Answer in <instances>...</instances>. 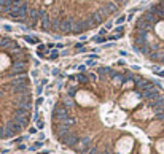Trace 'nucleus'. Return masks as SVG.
I'll list each match as a JSON object with an SVG mask.
<instances>
[{
    "instance_id": "10",
    "label": "nucleus",
    "mask_w": 164,
    "mask_h": 154,
    "mask_svg": "<svg viewBox=\"0 0 164 154\" xmlns=\"http://www.w3.org/2000/svg\"><path fill=\"white\" fill-rule=\"evenodd\" d=\"M112 81H113V84H116V86H123V84L126 83V76L115 71V73L112 75Z\"/></svg>"
},
{
    "instance_id": "29",
    "label": "nucleus",
    "mask_w": 164,
    "mask_h": 154,
    "mask_svg": "<svg viewBox=\"0 0 164 154\" xmlns=\"http://www.w3.org/2000/svg\"><path fill=\"white\" fill-rule=\"evenodd\" d=\"M86 65H88V67H96V62H94V60H91V59H89V60L86 62Z\"/></svg>"
},
{
    "instance_id": "27",
    "label": "nucleus",
    "mask_w": 164,
    "mask_h": 154,
    "mask_svg": "<svg viewBox=\"0 0 164 154\" xmlns=\"http://www.w3.org/2000/svg\"><path fill=\"white\" fill-rule=\"evenodd\" d=\"M88 78H89V81H96V79H97V75L89 71V73H88Z\"/></svg>"
},
{
    "instance_id": "38",
    "label": "nucleus",
    "mask_w": 164,
    "mask_h": 154,
    "mask_svg": "<svg viewBox=\"0 0 164 154\" xmlns=\"http://www.w3.org/2000/svg\"><path fill=\"white\" fill-rule=\"evenodd\" d=\"M115 2H116V3H121V5H126L127 0H115Z\"/></svg>"
},
{
    "instance_id": "8",
    "label": "nucleus",
    "mask_w": 164,
    "mask_h": 154,
    "mask_svg": "<svg viewBox=\"0 0 164 154\" xmlns=\"http://www.w3.org/2000/svg\"><path fill=\"white\" fill-rule=\"evenodd\" d=\"M40 29L45 32H51V16L46 14L40 19Z\"/></svg>"
},
{
    "instance_id": "24",
    "label": "nucleus",
    "mask_w": 164,
    "mask_h": 154,
    "mask_svg": "<svg viewBox=\"0 0 164 154\" xmlns=\"http://www.w3.org/2000/svg\"><path fill=\"white\" fill-rule=\"evenodd\" d=\"M93 40H94L96 43H104V41H107V38H105V37H102V35H97V37H94Z\"/></svg>"
},
{
    "instance_id": "14",
    "label": "nucleus",
    "mask_w": 164,
    "mask_h": 154,
    "mask_svg": "<svg viewBox=\"0 0 164 154\" xmlns=\"http://www.w3.org/2000/svg\"><path fill=\"white\" fill-rule=\"evenodd\" d=\"M11 43H13V40L11 38H8V37H2L0 38V48L2 49H8L11 46Z\"/></svg>"
},
{
    "instance_id": "42",
    "label": "nucleus",
    "mask_w": 164,
    "mask_h": 154,
    "mask_svg": "<svg viewBox=\"0 0 164 154\" xmlns=\"http://www.w3.org/2000/svg\"><path fill=\"white\" fill-rule=\"evenodd\" d=\"M5 2H6V0H0V6H3V5H5Z\"/></svg>"
},
{
    "instance_id": "17",
    "label": "nucleus",
    "mask_w": 164,
    "mask_h": 154,
    "mask_svg": "<svg viewBox=\"0 0 164 154\" xmlns=\"http://www.w3.org/2000/svg\"><path fill=\"white\" fill-rule=\"evenodd\" d=\"M62 105L65 106V108H72V106L75 105V102H73V98H72V97H65V98H64V103H62Z\"/></svg>"
},
{
    "instance_id": "44",
    "label": "nucleus",
    "mask_w": 164,
    "mask_h": 154,
    "mask_svg": "<svg viewBox=\"0 0 164 154\" xmlns=\"http://www.w3.org/2000/svg\"><path fill=\"white\" fill-rule=\"evenodd\" d=\"M0 151H2V149H0Z\"/></svg>"
},
{
    "instance_id": "36",
    "label": "nucleus",
    "mask_w": 164,
    "mask_h": 154,
    "mask_svg": "<svg viewBox=\"0 0 164 154\" xmlns=\"http://www.w3.org/2000/svg\"><path fill=\"white\" fill-rule=\"evenodd\" d=\"M42 90H43V87H42V84H40V86L37 87V90H35V92H37V94L40 95V94H42Z\"/></svg>"
},
{
    "instance_id": "25",
    "label": "nucleus",
    "mask_w": 164,
    "mask_h": 154,
    "mask_svg": "<svg viewBox=\"0 0 164 154\" xmlns=\"http://www.w3.org/2000/svg\"><path fill=\"white\" fill-rule=\"evenodd\" d=\"M37 129H40V130L45 129V121H43V119H38V121H37Z\"/></svg>"
},
{
    "instance_id": "21",
    "label": "nucleus",
    "mask_w": 164,
    "mask_h": 154,
    "mask_svg": "<svg viewBox=\"0 0 164 154\" xmlns=\"http://www.w3.org/2000/svg\"><path fill=\"white\" fill-rule=\"evenodd\" d=\"M24 40L27 41V43H30V44H37L40 40L38 38H35V37H27V35H26V37H24Z\"/></svg>"
},
{
    "instance_id": "43",
    "label": "nucleus",
    "mask_w": 164,
    "mask_h": 154,
    "mask_svg": "<svg viewBox=\"0 0 164 154\" xmlns=\"http://www.w3.org/2000/svg\"><path fill=\"white\" fill-rule=\"evenodd\" d=\"M2 95H3V90H2V89H0V97H2Z\"/></svg>"
},
{
    "instance_id": "15",
    "label": "nucleus",
    "mask_w": 164,
    "mask_h": 154,
    "mask_svg": "<svg viewBox=\"0 0 164 154\" xmlns=\"http://www.w3.org/2000/svg\"><path fill=\"white\" fill-rule=\"evenodd\" d=\"M97 73L101 75V76H104L105 73H108V75L112 76V75L115 73V70H113V68H110V67H99V68H97Z\"/></svg>"
},
{
    "instance_id": "41",
    "label": "nucleus",
    "mask_w": 164,
    "mask_h": 154,
    "mask_svg": "<svg viewBox=\"0 0 164 154\" xmlns=\"http://www.w3.org/2000/svg\"><path fill=\"white\" fill-rule=\"evenodd\" d=\"M158 76H161V78H164V70H162V71H158Z\"/></svg>"
},
{
    "instance_id": "32",
    "label": "nucleus",
    "mask_w": 164,
    "mask_h": 154,
    "mask_svg": "<svg viewBox=\"0 0 164 154\" xmlns=\"http://www.w3.org/2000/svg\"><path fill=\"white\" fill-rule=\"evenodd\" d=\"M43 146V141H35V144H34V148H42Z\"/></svg>"
},
{
    "instance_id": "16",
    "label": "nucleus",
    "mask_w": 164,
    "mask_h": 154,
    "mask_svg": "<svg viewBox=\"0 0 164 154\" xmlns=\"http://www.w3.org/2000/svg\"><path fill=\"white\" fill-rule=\"evenodd\" d=\"M77 81H78L80 84H88V83H89L88 73H78V75H77Z\"/></svg>"
},
{
    "instance_id": "5",
    "label": "nucleus",
    "mask_w": 164,
    "mask_h": 154,
    "mask_svg": "<svg viewBox=\"0 0 164 154\" xmlns=\"http://www.w3.org/2000/svg\"><path fill=\"white\" fill-rule=\"evenodd\" d=\"M73 24H75V19H73L72 16H67L65 19H62V21H61V27H59V30H61L62 33L69 35V33H72V27H73Z\"/></svg>"
},
{
    "instance_id": "34",
    "label": "nucleus",
    "mask_w": 164,
    "mask_h": 154,
    "mask_svg": "<svg viewBox=\"0 0 164 154\" xmlns=\"http://www.w3.org/2000/svg\"><path fill=\"white\" fill-rule=\"evenodd\" d=\"M3 29H5L6 32H11V30H13V27H11V25H3Z\"/></svg>"
},
{
    "instance_id": "19",
    "label": "nucleus",
    "mask_w": 164,
    "mask_h": 154,
    "mask_svg": "<svg viewBox=\"0 0 164 154\" xmlns=\"http://www.w3.org/2000/svg\"><path fill=\"white\" fill-rule=\"evenodd\" d=\"M27 110H24V108H16L14 110V116H27Z\"/></svg>"
},
{
    "instance_id": "39",
    "label": "nucleus",
    "mask_w": 164,
    "mask_h": 154,
    "mask_svg": "<svg viewBox=\"0 0 164 154\" xmlns=\"http://www.w3.org/2000/svg\"><path fill=\"white\" fill-rule=\"evenodd\" d=\"M118 65H121V67H123V65H126V62H124L123 59H120V60H118Z\"/></svg>"
},
{
    "instance_id": "37",
    "label": "nucleus",
    "mask_w": 164,
    "mask_h": 154,
    "mask_svg": "<svg viewBox=\"0 0 164 154\" xmlns=\"http://www.w3.org/2000/svg\"><path fill=\"white\" fill-rule=\"evenodd\" d=\"M105 33H107V29H101V30H99V35H102V37H104Z\"/></svg>"
},
{
    "instance_id": "13",
    "label": "nucleus",
    "mask_w": 164,
    "mask_h": 154,
    "mask_svg": "<svg viewBox=\"0 0 164 154\" xmlns=\"http://www.w3.org/2000/svg\"><path fill=\"white\" fill-rule=\"evenodd\" d=\"M13 121L18 122L21 127H27V124H29V117H27V116H13Z\"/></svg>"
},
{
    "instance_id": "3",
    "label": "nucleus",
    "mask_w": 164,
    "mask_h": 154,
    "mask_svg": "<svg viewBox=\"0 0 164 154\" xmlns=\"http://www.w3.org/2000/svg\"><path fill=\"white\" fill-rule=\"evenodd\" d=\"M88 29H91V24H89L88 21L78 19V21H75L73 27H72V33H73V35H78V33H83V32H86Z\"/></svg>"
},
{
    "instance_id": "23",
    "label": "nucleus",
    "mask_w": 164,
    "mask_h": 154,
    "mask_svg": "<svg viewBox=\"0 0 164 154\" xmlns=\"http://www.w3.org/2000/svg\"><path fill=\"white\" fill-rule=\"evenodd\" d=\"M21 0H6L5 5H10V6H14V5H19Z\"/></svg>"
},
{
    "instance_id": "4",
    "label": "nucleus",
    "mask_w": 164,
    "mask_h": 154,
    "mask_svg": "<svg viewBox=\"0 0 164 154\" xmlns=\"http://www.w3.org/2000/svg\"><path fill=\"white\" fill-rule=\"evenodd\" d=\"M11 75H21V73H26V70H27V62L26 60H14L11 67Z\"/></svg>"
},
{
    "instance_id": "12",
    "label": "nucleus",
    "mask_w": 164,
    "mask_h": 154,
    "mask_svg": "<svg viewBox=\"0 0 164 154\" xmlns=\"http://www.w3.org/2000/svg\"><path fill=\"white\" fill-rule=\"evenodd\" d=\"M61 16H54L51 17V32H58L59 27H61Z\"/></svg>"
},
{
    "instance_id": "18",
    "label": "nucleus",
    "mask_w": 164,
    "mask_h": 154,
    "mask_svg": "<svg viewBox=\"0 0 164 154\" xmlns=\"http://www.w3.org/2000/svg\"><path fill=\"white\" fill-rule=\"evenodd\" d=\"M123 33H124V27H123V25H118L116 29H115V35H116V38H121V37H123Z\"/></svg>"
},
{
    "instance_id": "1",
    "label": "nucleus",
    "mask_w": 164,
    "mask_h": 154,
    "mask_svg": "<svg viewBox=\"0 0 164 154\" xmlns=\"http://www.w3.org/2000/svg\"><path fill=\"white\" fill-rule=\"evenodd\" d=\"M70 117V113L67 111V108L64 105H59V103H54L53 106V119L54 122H65Z\"/></svg>"
},
{
    "instance_id": "30",
    "label": "nucleus",
    "mask_w": 164,
    "mask_h": 154,
    "mask_svg": "<svg viewBox=\"0 0 164 154\" xmlns=\"http://www.w3.org/2000/svg\"><path fill=\"white\" fill-rule=\"evenodd\" d=\"M0 138H6L5 137V127H0Z\"/></svg>"
},
{
    "instance_id": "35",
    "label": "nucleus",
    "mask_w": 164,
    "mask_h": 154,
    "mask_svg": "<svg viewBox=\"0 0 164 154\" xmlns=\"http://www.w3.org/2000/svg\"><path fill=\"white\" fill-rule=\"evenodd\" d=\"M112 27H113V22L110 21V22H107V25H105V29L108 30V29H112Z\"/></svg>"
},
{
    "instance_id": "33",
    "label": "nucleus",
    "mask_w": 164,
    "mask_h": 154,
    "mask_svg": "<svg viewBox=\"0 0 164 154\" xmlns=\"http://www.w3.org/2000/svg\"><path fill=\"white\" fill-rule=\"evenodd\" d=\"M51 73L54 75V76H59V68H53V71Z\"/></svg>"
},
{
    "instance_id": "9",
    "label": "nucleus",
    "mask_w": 164,
    "mask_h": 154,
    "mask_svg": "<svg viewBox=\"0 0 164 154\" xmlns=\"http://www.w3.org/2000/svg\"><path fill=\"white\" fill-rule=\"evenodd\" d=\"M11 57L14 59V60H26L27 62V59H29V56L26 54V51L21 48V49H18V51H14V52H11Z\"/></svg>"
},
{
    "instance_id": "2",
    "label": "nucleus",
    "mask_w": 164,
    "mask_h": 154,
    "mask_svg": "<svg viewBox=\"0 0 164 154\" xmlns=\"http://www.w3.org/2000/svg\"><path fill=\"white\" fill-rule=\"evenodd\" d=\"M59 140L65 144V146L75 148L77 144H78V141H80V137H78L77 133H73V132H69V133H65V135H62V137H59Z\"/></svg>"
},
{
    "instance_id": "22",
    "label": "nucleus",
    "mask_w": 164,
    "mask_h": 154,
    "mask_svg": "<svg viewBox=\"0 0 164 154\" xmlns=\"http://www.w3.org/2000/svg\"><path fill=\"white\" fill-rule=\"evenodd\" d=\"M58 57H59V52H58L56 49H54L53 52H50V56H48V59H50V60H56Z\"/></svg>"
},
{
    "instance_id": "20",
    "label": "nucleus",
    "mask_w": 164,
    "mask_h": 154,
    "mask_svg": "<svg viewBox=\"0 0 164 154\" xmlns=\"http://www.w3.org/2000/svg\"><path fill=\"white\" fill-rule=\"evenodd\" d=\"M75 94H77V87L69 86V89H67V97H72V98H73V97H75Z\"/></svg>"
},
{
    "instance_id": "6",
    "label": "nucleus",
    "mask_w": 164,
    "mask_h": 154,
    "mask_svg": "<svg viewBox=\"0 0 164 154\" xmlns=\"http://www.w3.org/2000/svg\"><path fill=\"white\" fill-rule=\"evenodd\" d=\"M86 21L91 24V27L99 25V24H102V21H104V14H102L101 11H93V13L88 16V19H86Z\"/></svg>"
},
{
    "instance_id": "31",
    "label": "nucleus",
    "mask_w": 164,
    "mask_h": 154,
    "mask_svg": "<svg viewBox=\"0 0 164 154\" xmlns=\"http://www.w3.org/2000/svg\"><path fill=\"white\" fill-rule=\"evenodd\" d=\"M75 49H80V51H83V43H77V44H75Z\"/></svg>"
},
{
    "instance_id": "7",
    "label": "nucleus",
    "mask_w": 164,
    "mask_h": 154,
    "mask_svg": "<svg viewBox=\"0 0 164 154\" xmlns=\"http://www.w3.org/2000/svg\"><path fill=\"white\" fill-rule=\"evenodd\" d=\"M10 84H11V87H16V86H22V84H29V78L26 76V73H21V75H18V76L11 78Z\"/></svg>"
},
{
    "instance_id": "11",
    "label": "nucleus",
    "mask_w": 164,
    "mask_h": 154,
    "mask_svg": "<svg viewBox=\"0 0 164 154\" xmlns=\"http://www.w3.org/2000/svg\"><path fill=\"white\" fill-rule=\"evenodd\" d=\"M102 8H104V11H105L107 14H113V13H116V10H118V5H116L115 2H110V3H105Z\"/></svg>"
},
{
    "instance_id": "28",
    "label": "nucleus",
    "mask_w": 164,
    "mask_h": 154,
    "mask_svg": "<svg viewBox=\"0 0 164 154\" xmlns=\"http://www.w3.org/2000/svg\"><path fill=\"white\" fill-rule=\"evenodd\" d=\"M43 102H45V98H43V97H42V95H40V97H38V98H37V100H35V105H37V106H40V105H42V103H43Z\"/></svg>"
},
{
    "instance_id": "40",
    "label": "nucleus",
    "mask_w": 164,
    "mask_h": 154,
    "mask_svg": "<svg viewBox=\"0 0 164 154\" xmlns=\"http://www.w3.org/2000/svg\"><path fill=\"white\" fill-rule=\"evenodd\" d=\"M54 48H64V44L62 43H58V44H54Z\"/></svg>"
},
{
    "instance_id": "26",
    "label": "nucleus",
    "mask_w": 164,
    "mask_h": 154,
    "mask_svg": "<svg viewBox=\"0 0 164 154\" xmlns=\"http://www.w3.org/2000/svg\"><path fill=\"white\" fill-rule=\"evenodd\" d=\"M126 19H127L126 16H120V17H118V19H116V24H118V25H123V22H124Z\"/></svg>"
}]
</instances>
